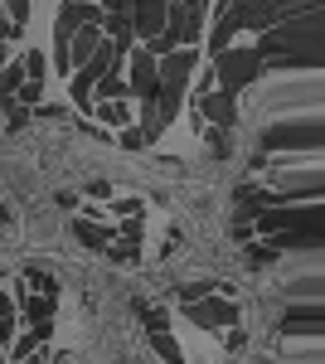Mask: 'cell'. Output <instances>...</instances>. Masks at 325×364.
<instances>
[{
    "mask_svg": "<svg viewBox=\"0 0 325 364\" xmlns=\"http://www.w3.org/2000/svg\"><path fill=\"white\" fill-rule=\"evenodd\" d=\"M209 68H214V87L223 92V97H238L247 83H257V78H262V58L252 54L247 44L223 49L218 58H209Z\"/></svg>",
    "mask_w": 325,
    "mask_h": 364,
    "instance_id": "6da1fadb",
    "label": "cell"
},
{
    "mask_svg": "<svg viewBox=\"0 0 325 364\" xmlns=\"http://www.w3.org/2000/svg\"><path fill=\"white\" fill-rule=\"evenodd\" d=\"M165 34L175 49H194L204 39V5H165Z\"/></svg>",
    "mask_w": 325,
    "mask_h": 364,
    "instance_id": "7a4b0ae2",
    "label": "cell"
},
{
    "mask_svg": "<svg viewBox=\"0 0 325 364\" xmlns=\"http://www.w3.org/2000/svg\"><path fill=\"white\" fill-rule=\"evenodd\" d=\"M122 78H127V92L136 102H156V58L146 49H132L122 58Z\"/></svg>",
    "mask_w": 325,
    "mask_h": 364,
    "instance_id": "3957f363",
    "label": "cell"
},
{
    "mask_svg": "<svg viewBox=\"0 0 325 364\" xmlns=\"http://www.w3.org/2000/svg\"><path fill=\"white\" fill-rule=\"evenodd\" d=\"M185 316H190L199 331H223V326H238V301H185Z\"/></svg>",
    "mask_w": 325,
    "mask_h": 364,
    "instance_id": "277c9868",
    "label": "cell"
},
{
    "mask_svg": "<svg viewBox=\"0 0 325 364\" xmlns=\"http://www.w3.org/2000/svg\"><path fill=\"white\" fill-rule=\"evenodd\" d=\"M194 112H199V127H218V132H228L233 122H238V107H233V97H223V92H199L194 97Z\"/></svg>",
    "mask_w": 325,
    "mask_h": 364,
    "instance_id": "5b68a950",
    "label": "cell"
},
{
    "mask_svg": "<svg viewBox=\"0 0 325 364\" xmlns=\"http://www.w3.org/2000/svg\"><path fill=\"white\" fill-rule=\"evenodd\" d=\"M127 20H132V39L151 44L156 34H165V5H161V0H141V5H127Z\"/></svg>",
    "mask_w": 325,
    "mask_h": 364,
    "instance_id": "8992f818",
    "label": "cell"
},
{
    "mask_svg": "<svg viewBox=\"0 0 325 364\" xmlns=\"http://www.w3.org/2000/svg\"><path fill=\"white\" fill-rule=\"evenodd\" d=\"M238 25H243V20H238V5H218V25L209 29V58H218L228 49V39L238 34Z\"/></svg>",
    "mask_w": 325,
    "mask_h": 364,
    "instance_id": "52a82bcc",
    "label": "cell"
},
{
    "mask_svg": "<svg viewBox=\"0 0 325 364\" xmlns=\"http://www.w3.org/2000/svg\"><path fill=\"white\" fill-rule=\"evenodd\" d=\"M92 122H102V127H132L136 122V107L132 102H92Z\"/></svg>",
    "mask_w": 325,
    "mask_h": 364,
    "instance_id": "ba28073f",
    "label": "cell"
},
{
    "mask_svg": "<svg viewBox=\"0 0 325 364\" xmlns=\"http://www.w3.org/2000/svg\"><path fill=\"white\" fill-rule=\"evenodd\" d=\"M73 238H78L82 248H92V252H102L112 243V228L102 224H92V219H73Z\"/></svg>",
    "mask_w": 325,
    "mask_h": 364,
    "instance_id": "9c48e42d",
    "label": "cell"
},
{
    "mask_svg": "<svg viewBox=\"0 0 325 364\" xmlns=\"http://www.w3.org/2000/svg\"><path fill=\"white\" fill-rule=\"evenodd\" d=\"M54 301H58V296H34V291H29L25 301H15V306L25 311L29 326H49V321H54Z\"/></svg>",
    "mask_w": 325,
    "mask_h": 364,
    "instance_id": "30bf717a",
    "label": "cell"
},
{
    "mask_svg": "<svg viewBox=\"0 0 325 364\" xmlns=\"http://www.w3.org/2000/svg\"><path fill=\"white\" fill-rule=\"evenodd\" d=\"M107 262H122V267H132V262H141V243H132V238H122V243H107Z\"/></svg>",
    "mask_w": 325,
    "mask_h": 364,
    "instance_id": "8fae6325",
    "label": "cell"
},
{
    "mask_svg": "<svg viewBox=\"0 0 325 364\" xmlns=\"http://www.w3.org/2000/svg\"><path fill=\"white\" fill-rule=\"evenodd\" d=\"M151 345H156V355H161L165 364H185V360H180V345H175L170 331H151Z\"/></svg>",
    "mask_w": 325,
    "mask_h": 364,
    "instance_id": "7c38bea8",
    "label": "cell"
},
{
    "mask_svg": "<svg viewBox=\"0 0 325 364\" xmlns=\"http://www.w3.org/2000/svg\"><path fill=\"white\" fill-rule=\"evenodd\" d=\"M0 112H5V127H10V132H20V127H29V107H20L15 97H5V102H0Z\"/></svg>",
    "mask_w": 325,
    "mask_h": 364,
    "instance_id": "4fadbf2b",
    "label": "cell"
},
{
    "mask_svg": "<svg viewBox=\"0 0 325 364\" xmlns=\"http://www.w3.org/2000/svg\"><path fill=\"white\" fill-rule=\"evenodd\" d=\"M204 141H209L214 161H228V156H233V146H228V132H218V127H204Z\"/></svg>",
    "mask_w": 325,
    "mask_h": 364,
    "instance_id": "5bb4252c",
    "label": "cell"
},
{
    "mask_svg": "<svg viewBox=\"0 0 325 364\" xmlns=\"http://www.w3.org/2000/svg\"><path fill=\"white\" fill-rule=\"evenodd\" d=\"M117 146H127V151H141V146H146V136L136 132V122H132V127H122V132H117Z\"/></svg>",
    "mask_w": 325,
    "mask_h": 364,
    "instance_id": "9a60e30c",
    "label": "cell"
},
{
    "mask_svg": "<svg viewBox=\"0 0 325 364\" xmlns=\"http://www.w3.org/2000/svg\"><path fill=\"white\" fill-rule=\"evenodd\" d=\"M29 117H44V122H63V107H58V102H39V107H34Z\"/></svg>",
    "mask_w": 325,
    "mask_h": 364,
    "instance_id": "2e32d148",
    "label": "cell"
},
{
    "mask_svg": "<svg viewBox=\"0 0 325 364\" xmlns=\"http://www.w3.org/2000/svg\"><path fill=\"white\" fill-rule=\"evenodd\" d=\"M247 252H252L257 267H272V262H277V248H247Z\"/></svg>",
    "mask_w": 325,
    "mask_h": 364,
    "instance_id": "e0dca14e",
    "label": "cell"
},
{
    "mask_svg": "<svg viewBox=\"0 0 325 364\" xmlns=\"http://www.w3.org/2000/svg\"><path fill=\"white\" fill-rule=\"evenodd\" d=\"M0 321H15V296L0 291Z\"/></svg>",
    "mask_w": 325,
    "mask_h": 364,
    "instance_id": "ac0fdd59",
    "label": "cell"
},
{
    "mask_svg": "<svg viewBox=\"0 0 325 364\" xmlns=\"http://www.w3.org/2000/svg\"><path fill=\"white\" fill-rule=\"evenodd\" d=\"M87 195H92V199H107L112 185H107V180H92V185H87Z\"/></svg>",
    "mask_w": 325,
    "mask_h": 364,
    "instance_id": "d6986e66",
    "label": "cell"
},
{
    "mask_svg": "<svg viewBox=\"0 0 325 364\" xmlns=\"http://www.w3.org/2000/svg\"><path fill=\"white\" fill-rule=\"evenodd\" d=\"M243 345H247V336L238 331V326H228V350H243Z\"/></svg>",
    "mask_w": 325,
    "mask_h": 364,
    "instance_id": "ffe728a7",
    "label": "cell"
}]
</instances>
